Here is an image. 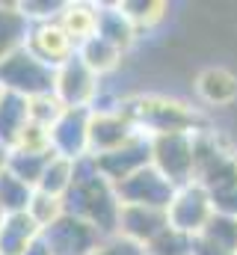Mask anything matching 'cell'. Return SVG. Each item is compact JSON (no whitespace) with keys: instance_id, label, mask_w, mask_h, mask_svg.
<instances>
[{"instance_id":"cell-1","label":"cell","mask_w":237,"mask_h":255,"mask_svg":"<svg viewBox=\"0 0 237 255\" xmlns=\"http://www.w3.org/2000/svg\"><path fill=\"white\" fill-rule=\"evenodd\" d=\"M62 205H65V214H71L77 220H86L104 238L118 235L121 202L116 196V187L98 172L95 157L74 160V184L62 196Z\"/></svg>"},{"instance_id":"cell-2","label":"cell","mask_w":237,"mask_h":255,"mask_svg":"<svg viewBox=\"0 0 237 255\" xmlns=\"http://www.w3.org/2000/svg\"><path fill=\"white\" fill-rule=\"evenodd\" d=\"M54 86H57V68L33 57L27 51V45L0 63V89L3 92L39 98V95H54Z\"/></svg>"},{"instance_id":"cell-3","label":"cell","mask_w":237,"mask_h":255,"mask_svg":"<svg viewBox=\"0 0 237 255\" xmlns=\"http://www.w3.org/2000/svg\"><path fill=\"white\" fill-rule=\"evenodd\" d=\"M124 113L130 116V122L139 128L142 133L148 136H157V133H178V130H190L196 133V113L190 107H184L181 101L172 98H157V95H148V98H139V101H130L124 104Z\"/></svg>"},{"instance_id":"cell-4","label":"cell","mask_w":237,"mask_h":255,"mask_svg":"<svg viewBox=\"0 0 237 255\" xmlns=\"http://www.w3.org/2000/svg\"><path fill=\"white\" fill-rule=\"evenodd\" d=\"M196 133L178 130L151 136V166L175 187H187L196 181Z\"/></svg>"},{"instance_id":"cell-5","label":"cell","mask_w":237,"mask_h":255,"mask_svg":"<svg viewBox=\"0 0 237 255\" xmlns=\"http://www.w3.org/2000/svg\"><path fill=\"white\" fill-rule=\"evenodd\" d=\"M54 95L65 110H92L101 95V77L74 54L57 68Z\"/></svg>"},{"instance_id":"cell-6","label":"cell","mask_w":237,"mask_h":255,"mask_svg":"<svg viewBox=\"0 0 237 255\" xmlns=\"http://www.w3.org/2000/svg\"><path fill=\"white\" fill-rule=\"evenodd\" d=\"M214 214H217V208H214L211 190L202 187L199 181H193L187 187H178L175 199L169 205V226L190 238H199Z\"/></svg>"},{"instance_id":"cell-7","label":"cell","mask_w":237,"mask_h":255,"mask_svg":"<svg viewBox=\"0 0 237 255\" xmlns=\"http://www.w3.org/2000/svg\"><path fill=\"white\" fill-rule=\"evenodd\" d=\"M175 193L178 187L169 178H163L154 166H145L130 178H124L121 184H116V196L121 205H142V208H160V211H169Z\"/></svg>"},{"instance_id":"cell-8","label":"cell","mask_w":237,"mask_h":255,"mask_svg":"<svg viewBox=\"0 0 237 255\" xmlns=\"http://www.w3.org/2000/svg\"><path fill=\"white\" fill-rule=\"evenodd\" d=\"M42 238L54 255H92L104 244V235L95 226H89L86 220H77L71 214H62L54 226H48L42 232Z\"/></svg>"},{"instance_id":"cell-9","label":"cell","mask_w":237,"mask_h":255,"mask_svg":"<svg viewBox=\"0 0 237 255\" xmlns=\"http://www.w3.org/2000/svg\"><path fill=\"white\" fill-rule=\"evenodd\" d=\"M142 130L130 122V116L124 113V104L118 110H92V122H89V157H101L110 154L121 145H127L133 136H139Z\"/></svg>"},{"instance_id":"cell-10","label":"cell","mask_w":237,"mask_h":255,"mask_svg":"<svg viewBox=\"0 0 237 255\" xmlns=\"http://www.w3.org/2000/svg\"><path fill=\"white\" fill-rule=\"evenodd\" d=\"M95 166H98V172L116 187L124 178H130L133 172L151 166V136H148V133L133 136L127 145H121V148L110 151V154L95 157Z\"/></svg>"},{"instance_id":"cell-11","label":"cell","mask_w":237,"mask_h":255,"mask_svg":"<svg viewBox=\"0 0 237 255\" xmlns=\"http://www.w3.org/2000/svg\"><path fill=\"white\" fill-rule=\"evenodd\" d=\"M89 122L92 110H65L51 128V148L65 160L89 157Z\"/></svg>"},{"instance_id":"cell-12","label":"cell","mask_w":237,"mask_h":255,"mask_svg":"<svg viewBox=\"0 0 237 255\" xmlns=\"http://www.w3.org/2000/svg\"><path fill=\"white\" fill-rule=\"evenodd\" d=\"M27 51H30L33 57H39L42 63L59 68L65 60H71V57L77 54V45L71 42V36L62 30L59 21H48V24H33V27H30Z\"/></svg>"},{"instance_id":"cell-13","label":"cell","mask_w":237,"mask_h":255,"mask_svg":"<svg viewBox=\"0 0 237 255\" xmlns=\"http://www.w3.org/2000/svg\"><path fill=\"white\" fill-rule=\"evenodd\" d=\"M166 229H169V211L142 208V205H121V214H118V235L121 238H127L139 247H148Z\"/></svg>"},{"instance_id":"cell-14","label":"cell","mask_w":237,"mask_h":255,"mask_svg":"<svg viewBox=\"0 0 237 255\" xmlns=\"http://www.w3.org/2000/svg\"><path fill=\"white\" fill-rule=\"evenodd\" d=\"M196 95L211 107H232L237 101V74L226 65H208L196 77Z\"/></svg>"},{"instance_id":"cell-15","label":"cell","mask_w":237,"mask_h":255,"mask_svg":"<svg viewBox=\"0 0 237 255\" xmlns=\"http://www.w3.org/2000/svg\"><path fill=\"white\" fill-rule=\"evenodd\" d=\"M27 128H30V98L3 92L0 95V142L12 151L21 142Z\"/></svg>"},{"instance_id":"cell-16","label":"cell","mask_w":237,"mask_h":255,"mask_svg":"<svg viewBox=\"0 0 237 255\" xmlns=\"http://www.w3.org/2000/svg\"><path fill=\"white\" fill-rule=\"evenodd\" d=\"M36 238H42V229L30 214H9L0 223V255H24Z\"/></svg>"},{"instance_id":"cell-17","label":"cell","mask_w":237,"mask_h":255,"mask_svg":"<svg viewBox=\"0 0 237 255\" xmlns=\"http://www.w3.org/2000/svg\"><path fill=\"white\" fill-rule=\"evenodd\" d=\"M30 21L18 9V3H0V63L21 51L30 36Z\"/></svg>"},{"instance_id":"cell-18","label":"cell","mask_w":237,"mask_h":255,"mask_svg":"<svg viewBox=\"0 0 237 255\" xmlns=\"http://www.w3.org/2000/svg\"><path fill=\"white\" fill-rule=\"evenodd\" d=\"M95 36H101L104 42L116 45L118 51L124 54V51L133 45V39H136V27H133V21L124 15L121 3H118V6H98V33H95Z\"/></svg>"},{"instance_id":"cell-19","label":"cell","mask_w":237,"mask_h":255,"mask_svg":"<svg viewBox=\"0 0 237 255\" xmlns=\"http://www.w3.org/2000/svg\"><path fill=\"white\" fill-rule=\"evenodd\" d=\"M59 24L71 36V42L80 48L86 39H92L98 33V6L95 3H65Z\"/></svg>"},{"instance_id":"cell-20","label":"cell","mask_w":237,"mask_h":255,"mask_svg":"<svg viewBox=\"0 0 237 255\" xmlns=\"http://www.w3.org/2000/svg\"><path fill=\"white\" fill-rule=\"evenodd\" d=\"M51 157H54V151L12 148V151H9V160H6V169H9L15 178L27 181L30 187H39V181H42V175H45V169H48Z\"/></svg>"},{"instance_id":"cell-21","label":"cell","mask_w":237,"mask_h":255,"mask_svg":"<svg viewBox=\"0 0 237 255\" xmlns=\"http://www.w3.org/2000/svg\"><path fill=\"white\" fill-rule=\"evenodd\" d=\"M77 57L89 65V68H92L98 77L110 74V71H113L118 63H121V51H118L116 45L104 42L101 36H92V39H86V42L77 48Z\"/></svg>"},{"instance_id":"cell-22","label":"cell","mask_w":237,"mask_h":255,"mask_svg":"<svg viewBox=\"0 0 237 255\" xmlns=\"http://www.w3.org/2000/svg\"><path fill=\"white\" fill-rule=\"evenodd\" d=\"M33 196H36V187H30L27 181L15 178L9 169L0 172V205L6 211V217L9 214H27Z\"/></svg>"},{"instance_id":"cell-23","label":"cell","mask_w":237,"mask_h":255,"mask_svg":"<svg viewBox=\"0 0 237 255\" xmlns=\"http://www.w3.org/2000/svg\"><path fill=\"white\" fill-rule=\"evenodd\" d=\"M71 184H74V160H65V157L54 154L36 190L48 193V196H54V199H62L65 193L71 190Z\"/></svg>"},{"instance_id":"cell-24","label":"cell","mask_w":237,"mask_h":255,"mask_svg":"<svg viewBox=\"0 0 237 255\" xmlns=\"http://www.w3.org/2000/svg\"><path fill=\"white\" fill-rule=\"evenodd\" d=\"M205 241H211L214 247L220 250H229V253H237V217H229V214H214L211 223L205 226V232L199 235Z\"/></svg>"},{"instance_id":"cell-25","label":"cell","mask_w":237,"mask_h":255,"mask_svg":"<svg viewBox=\"0 0 237 255\" xmlns=\"http://www.w3.org/2000/svg\"><path fill=\"white\" fill-rule=\"evenodd\" d=\"M145 255H193V238L169 226L145 247Z\"/></svg>"},{"instance_id":"cell-26","label":"cell","mask_w":237,"mask_h":255,"mask_svg":"<svg viewBox=\"0 0 237 255\" xmlns=\"http://www.w3.org/2000/svg\"><path fill=\"white\" fill-rule=\"evenodd\" d=\"M33 220H36V226L45 232L48 226H54L59 217L65 214V205H62V199H54V196H48V193H39L33 196V202H30V211H27Z\"/></svg>"},{"instance_id":"cell-27","label":"cell","mask_w":237,"mask_h":255,"mask_svg":"<svg viewBox=\"0 0 237 255\" xmlns=\"http://www.w3.org/2000/svg\"><path fill=\"white\" fill-rule=\"evenodd\" d=\"M65 113V107L59 104L57 95H39V98H30V122L39 128H51L57 125V119Z\"/></svg>"},{"instance_id":"cell-28","label":"cell","mask_w":237,"mask_h":255,"mask_svg":"<svg viewBox=\"0 0 237 255\" xmlns=\"http://www.w3.org/2000/svg\"><path fill=\"white\" fill-rule=\"evenodd\" d=\"M124 15L133 21L136 30H145V27H154L157 21L166 18V3H121Z\"/></svg>"},{"instance_id":"cell-29","label":"cell","mask_w":237,"mask_h":255,"mask_svg":"<svg viewBox=\"0 0 237 255\" xmlns=\"http://www.w3.org/2000/svg\"><path fill=\"white\" fill-rule=\"evenodd\" d=\"M18 9L24 12V18L30 24H48V21H59L65 3H51V0H24L18 3Z\"/></svg>"},{"instance_id":"cell-30","label":"cell","mask_w":237,"mask_h":255,"mask_svg":"<svg viewBox=\"0 0 237 255\" xmlns=\"http://www.w3.org/2000/svg\"><path fill=\"white\" fill-rule=\"evenodd\" d=\"M92 255H145V247L121 238V235H113V238H104V244Z\"/></svg>"},{"instance_id":"cell-31","label":"cell","mask_w":237,"mask_h":255,"mask_svg":"<svg viewBox=\"0 0 237 255\" xmlns=\"http://www.w3.org/2000/svg\"><path fill=\"white\" fill-rule=\"evenodd\" d=\"M193 255H237V253L220 250V247H214V244L205 241V238H193Z\"/></svg>"},{"instance_id":"cell-32","label":"cell","mask_w":237,"mask_h":255,"mask_svg":"<svg viewBox=\"0 0 237 255\" xmlns=\"http://www.w3.org/2000/svg\"><path fill=\"white\" fill-rule=\"evenodd\" d=\"M24 255H54V253H51V247L45 244V238H36V241L24 250Z\"/></svg>"},{"instance_id":"cell-33","label":"cell","mask_w":237,"mask_h":255,"mask_svg":"<svg viewBox=\"0 0 237 255\" xmlns=\"http://www.w3.org/2000/svg\"><path fill=\"white\" fill-rule=\"evenodd\" d=\"M6 160H9V148H6V145L0 142V172L6 169Z\"/></svg>"},{"instance_id":"cell-34","label":"cell","mask_w":237,"mask_h":255,"mask_svg":"<svg viewBox=\"0 0 237 255\" xmlns=\"http://www.w3.org/2000/svg\"><path fill=\"white\" fill-rule=\"evenodd\" d=\"M3 217H6V211H3V205H0V223H3Z\"/></svg>"},{"instance_id":"cell-35","label":"cell","mask_w":237,"mask_h":255,"mask_svg":"<svg viewBox=\"0 0 237 255\" xmlns=\"http://www.w3.org/2000/svg\"><path fill=\"white\" fill-rule=\"evenodd\" d=\"M0 95H3V89H0Z\"/></svg>"}]
</instances>
